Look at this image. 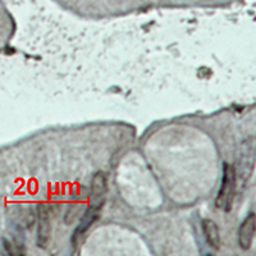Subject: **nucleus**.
<instances>
[{
    "mask_svg": "<svg viewBox=\"0 0 256 256\" xmlns=\"http://www.w3.org/2000/svg\"><path fill=\"white\" fill-rule=\"evenodd\" d=\"M202 230H204L205 238L210 248L218 250L220 248V232H219L218 224L212 219H205L202 222Z\"/></svg>",
    "mask_w": 256,
    "mask_h": 256,
    "instance_id": "6",
    "label": "nucleus"
},
{
    "mask_svg": "<svg viewBox=\"0 0 256 256\" xmlns=\"http://www.w3.org/2000/svg\"><path fill=\"white\" fill-rule=\"evenodd\" d=\"M106 186H108V180H106L105 173L98 172L91 180V194L95 198H100L106 192Z\"/></svg>",
    "mask_w": 256,
    "mask_h": 256,
    "instance_id": "7",
    "label": "nucleus"
},
{
    "mask_svg": "<svg viewBox=\"0 0 256 256\" xmlns=\"http://www.w3.org/2000/svg\"><path fill=\"white\" fill-rule=\"evenodd\" d=\"M80 209H81V204L80 202H72V204L68 206L67 212H66V224L73 223V220L76 219V216H78Z\"/></svg>",
    "mask_w": 256,
    "mask_h": 256,
    "instance_id": "8",
    "label": "nucleus"
},
{
    "mask_svg": "<svg viewBox=\"0 0 256 256\" xmlns=\"http://www.w3.org/2000/svg\"><path fill=\"white\" fill-rule=\"evenodd\" d=\"M237 169L230 163H224L223 166V180L222 186L219 190L218 198L216 204L219 209L230 212L232 208L233 200L236 196V184H237Z\"/></svg>",
    "mask_w": 256,
    "mask_h": 256,
    "instance_id": "1",
    "label": "nucleus"
},
{
    "mask_svg": "<svg viewBox=\"0 0 256 256\" xmlns=\"http://www.w3.org/2000/svg\"><path fill=\"white\" fill-rule=\"evenodd\" d=\"M255 227H256V218L254 212H250L244 223L241 224L238 230V244L242 250H248L254 242V236H255Z\"/></svg>",
    "mask_w": 256,
    "mask_h": 256,
    "instance_id": "5",
    "label": "nucleus"
},
{
    "mask_svg": "<svg viewBox=\"0 0 256 256\" xmlns=\"http://www.w3.org/2000/svg\"><path fill=\"white\" fill-rule=\"evenodd\" d=\"M102 208V201H99V202H96V204H91L90 206L86 209V212H84V216H82L81 220H80V224H78V227H77L76 232H74V234H73V242H74V244L77 242V238L81 237L82 234H84V233L86 232V230H88L94 223H95L96 219L99 218Z\"/></svg>",
    "mask_w": 256,
    "mask_h": 256,
    "instance_id": "4",
    "label": "nucleus"
},
{
    "mask_svg": "<svg viewBox=\"0 0 256 256\" xmlns=\"http://www.w3.org/2000/svg\"><path fill=\"white\" fill-rule=\"evenodd\" d=\"M254 164H255V146H254V138L250 137L242 144L238 172L236 170L237 177H240L242 184L248 182V178L252 174Z\"/></svg>",
    "mask_w": 256,
    "mask_h": 256,
    "instance_id": "2",
    "label": "nucleus"
},
{
    "mask_svg": "<svg viewBox=\"0 0 256 256\" xmlns=\"http://www.w3.org/2000/svg\"><path fill=\"white\" fill-rule=\"evenodd\" d=\"M50 208L45 202H41L38 206V246L45 248L52 236V219H50Z\"/></svg>",
    "mask_w": 256,
    "mask_h": 256,
    "instance_id": "3",
    "label": "nucleus"
}]
</instances>
